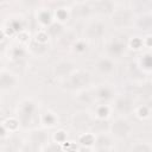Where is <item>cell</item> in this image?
Returning <instances> with one entry per match:
<instances>
[{
	"label": "cell",
	"instance_id": "obj_33",
	"mask_svg": "<svg viewBox=\"0 0 152 152\" xmlns=\"http://www.w3.org/2000/svg\"><path fill=\"white\" fill-rule=\"evenodd\" d=\"M56 18H57L58 23H63V21H65L66 18H68V13H66V11H65L64 8H58V10L56 11Z\"/></svg>",
	"mask_w": 152,
	"mask_h": 152
},
{
	"label": "cell",
	"instance_id": "obj_19",
	"mask_svg": "<svg viewBox=\"0 0 152 152\" xmlns=\"http://www.w3.org/2000/svg\"><path fill=\"white\" fill-rule=\"evenodd\" d=\"M40 121H42V124H43L44 126L52 127V126L56 125V122H57V118H56V115H55L53 113H51V112H46V113H44V114L42 115Z\"/></svg>",
	"mask_w": 152,
	"mask_h": 152
},
{
	"label": "cell",
	"instance_id": "obj_38",
	"mask_svg": "<svg viewBox=\"0 0 152 152\" xmlns=\"http://www.w3.org/2000/svg\"><path fill=\"white\" fill-rule=\"evenodd\" d=\"M129 44H131V46H132L133 49H139V48H141V45H142V40H141L140 38H133V39L129 42Z\"/></svg>",
	"mask_w": 152,
	"mask_h": 152
},
{
	"label": "cell",
	"instance_id": "obj_14",
	"mask_svg": "<svg viewBox=\"0 0 152 152\" xmlns=\"http://www.w3.org/2000/svg\"><path fill=\"white\" fill-rule=\"evenodd\" d=\"M96 69L101 74H109L114 69V63H113V61L110 58L103 57V58H100L96 62Z\"/></svg>",
	"mask_w": 152,
	"mask_h": 152
},
{
	"label": "cell",
	"instance_id": "obj_37",
	"mask_svg": "<svg viewBox=\"0 0 152 152\" xmlns=\"http://www.w3.org/2000/svg\"><path fill=\"white\" fill-rule=\"evenodd\" d=\"M137 114H138L139 118H147L148 116V108L146 106H141V107L138 108Z\"/></svg>",
	"mask_w": 152,
	"mask_h": 152
},
{
	"label": "cell",
	"instance_id": "obj_26",
	"mask_svg": "<svg viewBox=\"0 0 152 152\" xmlns=\"http://www.w3.org/2000/svg\"><path fill=\"white\" fill-rule=\"evenodd\" d=\"M43 152H63V147L61 146V144L50 142V144L44 145Z\"/></svg>",
	"mask_w": 152,
	"mask_h": 152
},
{
	"label": "cell",
	"instance_id": "obj_18",
	"mask_svg": "<svg viewBox=\"0 0 152 152\" xmlns=\"http://www.w3.org/2000/svg\"><path fill=\"white\" fill-rule=\"evenodd\" d=\"M78 141L81 142L82 146H84V147H90L91 145L95 144V134L89 133V132H88V133H82V134L80 135Z\"/></svg>",
	"mask_w": 152,
	"mask_h": 152
},
{
	"label": "cell",
	"instance_id": "obj_17",
	"mask_svg": "<svg viewBox=\"0 0 152 152\" xmlns=\"http://www.w3.org/2000/svg\"><path fill=\"white\" fill-rule=\"evenodd\" d=\"M96 148H109L110 147V138L107 133L103 134H97L95 137V144Z\"/></svg>",
	"mask_w": 152,
	"mask_h": 152
},
{
	"label": "cell",
	"instance_id": "obj_22",
	"mask_svg": "<svg viewBox=\"0 0 152 152\" xmlns=\"http://www.w3.org/2000/svg\"><path fill=\"white\" fill-rule=\"evenodd\" d=\"M30 49H31V51L34 53V55H43V53H45V51L48 50V46H46V44H42V43H38V42H33L32 44H31V46H30Z\"/></svg>",
	"mask_w": 152,
	"mask_h": 152
},
{
	"label": "cell",
	"instance_id": "obj_28",
	"mask_svg": "<svg viewBox=\"0 0 152 152\" xmlns=\"http://www.w3.org/2000/svg\"><path fill=\"white\" fill-rule=\"evenodd\" d=\"M109 114V108L107 104H100L96 108V115L97 119H106L107 115Z\"/></svg>",
	"mask_w": 152,
	"mask_h": 152
},
{
	"label": "cell",
	"instance_id": "obj_40",
	"mask_svg": "<svg viewBox=\"0 0 152 152\" xmlns=\"http://www.w3.org/2000/svg\"><path fill=\"white\" fill-rule=\"evenodd\" d=\"M96 152H110L109 148H96Z\"/></svg>",
	"mask_w": 152,
	"mask_h": 152
},
{
	"label": "cell",
	"instance_id": "obj_21",
	"mask_svg": "<svg viewBox=\"0 0 152 152\" xmlns=\"http://www.w3.org/2000/svg\"><path fill=\"white\" fill-rule=\"evenodd\" d=\"M19 125H20V122L15 118H8V119L2 121V126H5L8 132H14L19 127Z\"/></svg>",
	"mask_w": 152,
	"mask_h": 152
},
{
	"label": "cell",
	"instance_id": "obj_29",
	"mask_svg": "<svg viewBox=\"0 0 152 152\" xmlns=\"http://www.w3.org/2000/svg\"><path fill=\"white\" fill-rule=\"evenodd\" d=\"M77 100H78L81 103H86V104H88V103H90V102H91L93 96L90 95V93H89V91L83 90V91H81V93L77 95Z\"/></svg>",
	"mask_w": 152,
	"mask_h": 152
},
{
	"label": "cell",
	"instance_id": "obj_11",
	"mask_svg": "<svg viewBox=\"0 0 152 152\" xmlns=\"http://www.w3.org/2000/svg\"><path fill=\"white\" fill-rule=\"evenodd\" d=\"M110 129V124H108V121L106 119H96L95 121H93L91 126H90V131L93 134H103L106 133V131Z\"/></svg>",
	"mask_w": 152,
	"mask_h": 152
},
{
	"label": "cell",
	"instance_id": "obj_10",
	"mask_svg": "<svg viewBox=\"0 0 152 152\" xmlns=\"http://www.w3.org/2000/svg\"><path fill=\"white\" fill-rule=\"evenodd\" d=\"M15 83H17V78L10 71L2 70L0 72V88H1V90L11 89L15 86Z\"/></svg>",
	"mask_w": 152,
	"mask_h": 152
},
{
	"label": "cell",
	"instance_id": "obj_32",
	"mask_svg": "<svg viewBox=\"0 0 152 152\" xmlns=\"http://www.w3.org/2000/svg\"><path fill=\"white\" fill-rule=\"evenodd\" d=\"M141 65L146 69H152V55L151 53H146V55L142 56Z\"/></svg>",
	"mask_w": 152,
	"mask_h": 152
},
{
	"label": "cell",
	"instance_id": "obj_31",
	"mask_svg": "<svg viewBox=\"0 0 152 152\" xmlns=\"http://www.w3.org/2000/svg\"><path fill=\"white\" fill-rule=\"evenodd\" d=\"M53 139H55V142L57 144H64L66 139V133L64 131H57L53 134Z\"/></svg>",
	"mask_w": 152,
	"mask_h": 152
},
{
	"label": "cell",
	"instance_id": "obj_24",
	"mask_svg": "<svg viewBox=\"0 0 152 152\" xmlns=\"http://www.w3.org/2000/svg\"><path fill=\"white\" fill-rule=\"evenodd\" d=\"M38 147H39V146H37V145L33 144L31 140H28V141L24 142V144L20 146L19 152H37Z\"/></svg>",
	"mask_w": 152,
	"mask_h": 152
},
{
	"label": "cell",
	"instance_id": "obj_36",
	"mask_svg": "<svg viewBox=\"0 0 152 152\" xmlns=\"http://www.w3.org/2000/svg\"><path fill=\"white\" fill-rule=\"evenodd\" d=\"M62 147H63V151L66 150V152H77L78 151L76 144H74V142H66V144L64 142L62 145Z\"/></svg>",
	"mask_w": 152,
	"mask_h": 152
},
{
	"label": "cell",
	"instance_id": "obj_35",
	"mask_svg": "<svg viewBox=\"0 0 152 152\" xmlns=\"http://www.w3.org/2000/svg\"><path fill=\"white\" fill-rule=\"evenodd\" d=\"M87 50V44L82 40H76V43H74V51L75 52H84Z\"/></svg>",
	"mask_w": 152,
	"mask_h": 152
},
{
	"label": "cell",
	"instance_id": "obj_7",
	"mask_svg": "<svg viewBox=\"0 0 152 152\" xmlns=\"http://www.w3.org/2000/svg\"><path fill=\"white\" fill-rule=\"evenodd\" d=\"M114 106H115V109L121 113V114H127L129 113L132 109H133V99L127 95V94H124V95H119L116 99H115V102H114Z\"/></svg>",
	"mask_w": 152,
	"mask_h": 152
},
{
	"label": "cell",
	"instance_id": "obj_15",
	"mask_svg": "<svg viewBox=\"0 0 152 152\" xmlns=\"http://www.w3.org/2000/svg\"><path fill=\"white\" fill-rule=\"evenodd\" d=\"M30 140L36 144L37 146H42V145H46L48 144V134L42 131V129H36L31 133L30 135Z\"/></svg>",
	"mask_w": 152,
	"mask_h": 152
},
{
	"label": "cell",
	"instance_id": "obj_13",
	"mask_svg": "<svg viewBox=\"0 0 152 152\" xmlns=\"http://www.w3.org/2000/svg\"><path fill=\"white\" fill-rule=\"evenodd\" d=\"M94 6H95V10L99 13H101V14H110L112 15L113 12L115 11L114 2L107 1V0H104V1H97V2L94 4Z\"/></svg>",
	"mask_w": 152,
	"mask_h": 152
},
{
	"label": "cell",
	"instance_id": "obj_9",
	"mask_svg": "<svg viewBox=\"0 0 152 152\" xmlns=\"http://www.w3.org/2000/svg\"><path fill=\"white\" fill-rule=\"evenodd\" d=\"M122 37H115L110 40V43L108 44V52L112 56H120L125 49H126V43L124 42V39H121Z\"/></svg>",
	"mask_w": 152,
	"mask_h": 152
},
{
	"label": "cell",
	"instance_id": "obj_4",
	"mask_svg": "<svg viewBox=\"0 0 152 152\" xmlns=\"http://www.w3.org/2000/svg\"><path fill=\"white\" fill-rule=\"evenodd\" d=\"M93 120L87 112H77L71 118V125L76 131L86 133L87 129H90Z\"/></svg>",
	"mask_w": 152,
	"mask_h": 152
},
{
	"label": "cell",
	"instance_id": "obj_5",
	"mask_svg": "<svg viewBox=\"0 0 152 152\" xmlns=\"http://www.w3.org/2000/svg\"><path fill=\"white\" fill-rule=\"evenodd\" d=\"M90 80H91V77L88 71L76 70L69 76V84H70V88L78 89V88H83V87L88 86L90 83Z\"/></svg>",
	"mask_w": 152,
	"mask_h": 152
},
{
	"label": "cell",
	"instance_id": "obj_34",
	"mask_svg": "<svg viewBox=\"0 0 152 152\" xmlns=\"http://www.w3.org/2000/svg\"><path fill=\"white\" fill-rule=\"evenodd\" d=\"M48 38H49V34H48L46 31H40L36 34V42L42 43V44H46Z\"/></svg>",
	"mask_w": 152,
	"mask_h": 152
},
{
	"label": "cell",
	"instance_id": "obj_8",
	"mask_svg": "<svg viewBox=\"0 0 152 152\" xmlns=\"http://www.w3.org/2000/svg\"><path fill=\"white\" fill-rule=\"evenodd\" d=\"M74 71V64L69 61H61L53 68V72L57 77H69Z\"/></svg>",
	"mask_w": 152,
	"mask_h": 152
},
{
	"label": "cell",
	"instance_id": "obj_12",
	"mask_svg": "<svg viewBox=\"0 0 152 152\" xmlns=\"http://www.w3.org/2000/svg\"><path fill=\"white\" fill-rule=\"evenodd\" d=\"M135 25L141 31H150V30H152V14H150V13L141 14L137 19Z\"/></svg>",
	"mask_w": 152,
	"mask_h": 152
},
{
	"label": "cell",
	"instance_id": "obj_23",
	"mask_svg": "<svg viewBox=\"0 0 152 152\" xmlns=\"http://www.w3.org/2000/svg\"><path fill=\"white\" fill-rule=\"evenodd\" d=\"M76 10H77V14L81 17V18H84V17H88L90 11H91V7L89 6V4H86V2H82V4H78L76 6Z\"/></svg>",
	"mask_w": 152,
	"mask_h": 152
},
{
	"label": "cell",
	"instance_id": "obj_16",
	"mask_svg": "<svg viewBox=\"0 0 152 152\" xmlns=\"http://www.w3.org/2000/svg\"><path fill=\"white\" fill-rule=\"evenodd\" d=\"M95 96L97 100H100L102 102H107L108 100H110L113 97V93H112L110 88H108L107 86H101V87H97V89L95 91Z\"/></svg>",
	"mask_w": 152,
	"mask_h": 152
},
{
	"label": "cell",
	"instance_id": "obj_27",
	"mask_svg": "<svg viewBox=\"0 0 152 152\" xmlns=\"http://www.w3.org/2000/svg\"><path fill=\"white\" fill-rule=\"evenodd\" d=\"M38 20L43 24V25H48V26H50L52 23H51V14L48 12V11H42L40 13H39V15H38Z\"/></svg>",
	"mask_w": 152,
	"mask_h": 152
},
{
	"label": "cell",
	"instance_id": "obj_1",
	"mask_svg": "<svg viewBox=\"0 0 152 152\" xmlns=\"http://www.w3.org/2000/svg\"><path fill=\"white\" fill-rule=\"evenodd\" d=\"M37 112V106L32 100H24L19 103L17 113H18V120L20 124H23L24 126H27V124L32 120V118L34 116Z\"/></svg>",
	"mask_w": 152,
	"mask_h": 152
},
{
	"label": "cell",
	"instance_id": "obj_2",
	"mask_svg": "<svg viewBox=\"0 0 152 152\" xmlns=\"http://www.w3.org/2000/svg\"><path fill=\"white\" fill-rule=\"evenodd\" d=\"M132 131V126L129 124L128 120H126L125 118H118L115 119L112 124H110V129L109 132L112 133V135H114L115 138L119 139H124L126 138Z\"/></svg>",
	"mask_w": 152,
	"mask_h": 152
},
{
	"label": "cell",
	"instance_id": "obj_6",
	"mask_svg": "<svg viewBox=\"0 0 152 152\" xmlns=\"http://www.w3.org/2000/svg\"><path fill=\"white\" fill-rule=\"evenodd\" d=\"M84 33L89 39H100L106 33V26L102 21L94 20L87 25Z\"/></svg>",
	"mask_w": 152,
	"mask_h": 152
},
{
	"label": "cell",
	"instance_id": "obj_30",
	"mask_svg": "<svg viewBox=\"0 0 152 152\" xmlns=\"http://www.w3.org/2000/svg\"><path fill=\"white\" fill-rule=\"evenodd\" d=\"M11 56H12L13 59H17V61L21 59L25 56V50L23 48H20V46H15V48H13L11 50Z\"/></svg>",
	"mask_w": 152,
	"mask_h": 152
},
{
	"label": "cell",
	"instance_id": "obj_3",
	"mask_svg": "<svg viewBox=\"0 0 152 152\" xmlns=\"http://www.w3.org/2000/svg\"><path fill=\"white\" fill-rule=\"evenodd\" d=\"M112 21L116 27H127L133 21V13L128 8H118L112 14Z\"/></svg>",
	"mask_w": 152,
	"mask_h": 152
},
{
	"label": "cell",
	"instance_id": "obj_25",
	"mask_svg": "<svg viewBox=\"0 0 152 152\" xmlns=\"http://www.w3.org/2000/svg\"><path fill=\"white\" fill-rule=\"evenodd\" d=\"M132 152H152V146L146 142H138L132 147Z\"/></svg>",
	"mask_w": 152,
	"mask_h": 152
},
{
	"label": "cell",
	"instance_id": "obj_20",
	"mask_svg": "<svg viewBox=\"0 0 152 152\" xmlns=\"http://www.w3.org/2000/svg\"><path fill=\"white\" fill-rule=\"evenodd\" d=\"M46 32L49 36H53V37H59L61 33L63 32V25L62 23H52L50 26H48Z\"/></svg>",
	"mask_w": 152,
	"mask_h": 152
},
{
	"label": "cell",
	"instance_id": "obj_39",
	"mask_svg": "<svg viewBox=\"0 0 152 152\" xmlns=\"http://www.w3.org/2000/svg\"><path fill=\"white\" fill-rule=\"evenodd\" d=\"M77 152H91V151L89 150V147H84V146H82L81 148H78Z\"/></svg>",
	"mask_w": 152,
	"mask_h": 152
}]
</instances>
